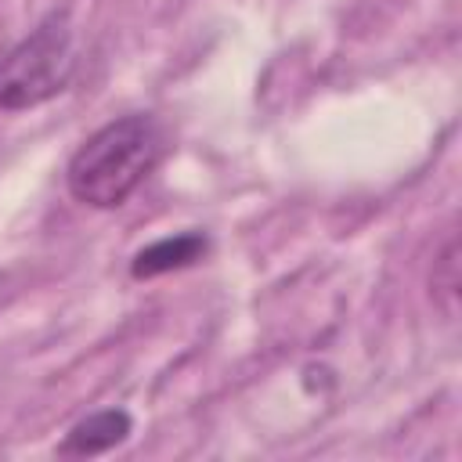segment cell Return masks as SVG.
I'll list each match as a JSON object with an SVG mask.
<instances>
[{
  "label": "cell",
  "instance_id": "obj_2",
  "mask_svg": "<svg viewBox=\"0 0 462 462\" xmlns=\"http://www.w3.org/2000/svg\"><path fill=\"white\" fill-rule=\"evenodd\" d=\"M76 69L69 11H51L25 40L0 54V108L22 112L58 97Z\"/></svg>",
  "mask_w": 462,
  "mask_h": 462
},
{
  "label": "cell",
  "instance_id": "obj_3",
  "mask_svg": "<svg viewBox=\"0 0 462 462\" xmlns=\"http://www.w3.org/2000/svg\"><path fill=\"white\" fill-rule=\"evenodd\" d=\"M209 242L202 231H180V235H166V238H155L152 245L137 249L134 260H130V274L137 282H148V278H159V274H170V271H180V267H191L206 256Z\"/></svg>",
  "mask_w": 462,
  "mask_h": 462
},
{
  "label": "cell",
  "instance_id": "obj_4",
  "mask_svg": "<svg viewBox=\"0 0 462 462\" xmlns=\"http://www.w3.org/2000/svg\"><path fill=\"white\" fill-rule=\"evenodd\" d=\"M134 430V419L123 411V408H105V411H94L87 419H79L65 440H61V455H101V451H112L116 444H123Z\"/></svg>",
  "mask_w": 462,
  "mask_h": 462
},
{
  "label": "cell",
  "instance_id": "obj_1",
  "mask_svg": "<svg viewBox=\"0 0 462 462\" xmlns=\"http://www.w3.org/2000/svg\"><path fill=\"white\" fill-rule=\"evenodd\" d=\"M162 155V130L152 116H123L94 130L69 159L65 180L76 202L90 209L123 206Z\"/></svg>",
  "mask_w": 462,
  "mask_h": 462
}]
</instances>
